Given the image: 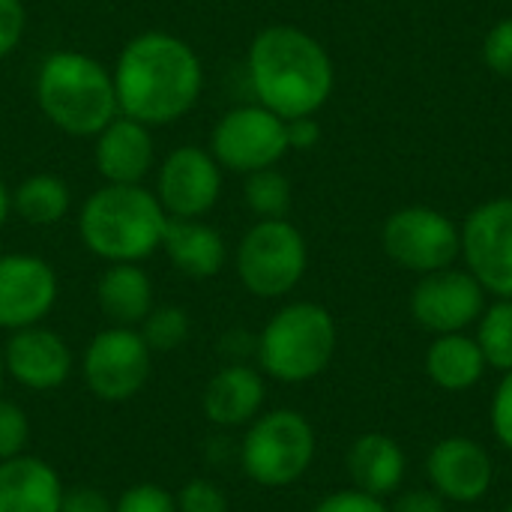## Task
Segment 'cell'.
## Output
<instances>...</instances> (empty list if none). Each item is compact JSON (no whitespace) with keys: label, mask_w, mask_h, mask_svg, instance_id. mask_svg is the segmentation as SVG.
<instances>
[{"label":"cell","mask_w":512,"mask_h":512,"mask_svg":"<svg viewBox=\"0 0 512 512\" xmlns=\"http://www.w3.org/2000/svg\"><path fill=\"white\" fill-rule=\"evenodd\" d=\"M264 399H267V387L261 372H255L246 363H231L207 381L201 408L213 426L237 429V426H249L261 414Z\"/></svg>","instance_id":"cell-18"},{"label":"cell","mask_w":512,"mask_h":512,"mask_svg":"<svg viewBox=\"0 0 512 512\" xmlns=\"http://www.w3.org/2000/svg\"><path fill=\"white\" fill-rule=\"evenodd\" d=\"M468 273L495 297L512 300V198L480 204L462 228Z\"/></svg>","instance_id":"cell-11"},{"label":"cell","mask_w":512,"mask_h":512,"mask_svg":"<svg viewBox=\"0 0 512 512\" xmlns=\"http://www.w3.org/2000/svg\"><path fill=\"white\" fill-rule=\"evenodd\" d=\"M504 512H512V504H510V507H507V510H504Z\"/></svg>","instance_id":"cell-40"},{"label":"cell","mask_w":512,"mask_h":512,"mask_svg":"<svg viewBox=\"0 0 512 512\" xmlns=\"http://www.w3.org/2000/svg\"><path fill=\"white\" fill-rule=\"evenodd\" d=\"M138 333L153 354L177 351L189 339V315L180 306H153Z\"/></svg>","instance_id":"cell-27"},{"label":"cell","mask_w":512,"mask_h":512,"mask_svg":"<svg viewBox=\"0 0 512 512\" xmlns=\"http://www.w3.org/2000/svg\"><path fill=\"white\" fill-rule=\"evenodd\" d=\"M429 486L453 504H477L495 480V462L483 444L465 435L444 438L426 459Z\"/></svg>","instance_id":"cell-15"},{"label":"cell","mask_w":512,"mask_h":512,"mask_svg":"<svg viewBox=\"0 0 512 512\" xmlns=\"http://www.w3.org/2000/svg\"><path fill=\"white\" fill-rule=\"evenodd\" d=\"M120 114L156 129L183 120L201 99L204 66L195 48L165 30L132 36L114 69Z\"/></svg>","instance_id":"cell-1"},{"label":"cell","mask_w":512,"mask_h":512,"mask_svg":"<svg viewBox=\"0 0 512 512\" xmlns=\"http://www.w3.org/2000/svg\"><path fill=\"white\" fill-rule=\"evenodd\" d=\"M486 357L477 345V339L465 333H444L438 336L426 351V372L435 387L447 393H462L480 384L486 375Z\"/></svg>","instance_id":"cell-23"},{"label":"cell","mask_w":512,"mask_h":512,"mask_svg":"<svg viewBox=\"0 0 512 512\" xmlns=\"http://www.w3.org/2000/svg\"><path fill=\"white\" fill-rule=\"evenodd\" d=\"M3 369L27 390H57L72 375V351L60 333L33 324L12 330L3 351Z\"/></svg>","instance_id":"cell-16"},{"label":"cell","mask_w":512,"mask_h":512,"mask_svg":"<svg viewBox=\"0 0 512 512\" xmlns=\"http://www.w3.org/2000/svg\"><path fill=\"white\" fill-rule=\"evenodd\" d=\"M93 159L105 183H144L156 159L150 126L117 114L96 135Z\"/></svg>","instance_id":"cell-17"},{"label":"cell","mask_w":512,"mask_h":512,"mask_svg":"<svg viewBox=\"0 0 512 512\" xmlns=\"http://www.w3.org/2000/svg\"><path fill=\"white\" fill-rule=\"evenodd\" d=\"M312 512H390V507L384 504V498L366 495L360 489H345L327 495Z\"/></svg>","instance_id":"cell-34"},{"label":"cell","mask_w":512,"mask_h":512,"mask_svg":"<svg viewBox=\"0 0 512 512\" xmlns=\"http://www.w3.org/2000/svg\"><path fill=\"white\" fill-rule=\"evenodd\" d=\"M96 300L114 327H135L153 309V282L138 264H108L99 276Z\"/></svg>","instance_id":"cell-22"},{"label":"cell","mask_w":512,"mask_h":512,"mask_svg":"<svg viewBox=\"0 0 512 512\" xmlns=\"http://www.w3.org/2000/svg\"><path fill=\"white\" fill-rule=\"evenodd\" d=\"M114 512H177V501L156 483H138L120 495Z\"/></svg>","instance_id":"cell-29"},{"label":"cell","mask_w":512,"mask_h":512,"mask_svg":"<svg viewBox=\"0 0 512 512\" xmlns=\"http://www.w3.org/2000/svg\"><path fill=\"white\" fill-rule=\"evenodd\" d=\"M483 60L492 72L512 78V18L498 21L483 45Z\"/></svg>","instance_id":"cell-31"},{"label":"cell","mask_w":512,"mask_h":512,"mask_svg":"<svg viewBox=\"0 0 512 512\" xmlns=\"http://www.w3.org/2000/svg\"><path fill=\"white\" fill-rule=\"evenodd\" d=\"M477 345L486 357V366L498 372L512 369V300H498L483 309Z\"/></svg>","instance_id":"cell-25"},{"label":"cell","mask_w":512,"mask_h":512,"mask_svg":"<svg viewBox=\"0 0 512 512\" xmlns=\"http://www.w3.org/2000/svg\"><path fill=\"white\" fill-rule=\"evenodd\" d=\"M387 255L414 273L447 270L462 252V234L456 225L432 207H405L384 225Z\"/></svg>","instance_id":"cell-10"},{"label":"cell","mask_w":512,"mask_h":512,"mask_svg":"<svg viewBox=\"0 0 512 512\" xmlns=\"http://www.w3.org/2000/svg\"><path fill=\"white\" fill-rule=\"evenodd\" d=\"M165 225L168 213L156 192L141 183H105L78 213L84 246L108 264H138L150 258L162 249Z\"/></svg>","instance_id":"cell-3"},{"label":"cell","mask_w":512,"mask_h":512,"mask_svg":"<svg viewBox=\"0 0 512 512\" xmlns=\"http://www.w3.org/2000/svg\"><path fill=\"white\" fill-rule=\"evenodd\" d=\"M405 468L408 459L402 447L384 432H366L348 450V474L354 480V489L375 498L393 495L405 480Z\"/></svg>","instance_id":"cell-21"},{"label":"cell","mask_w":512,"mask_h":512,"mask_svg":"<svg viewBox=\"0 0 512 512\" xmlns=\"http://www.w3.org/2000/svg\"><path fill=\"white\" fill-rule=\"evenodd\" d=\"M39 111L66 135L96 138L117 114L114 75L84 51H54L36 72Z\"/></svg>","instance_id":"cell-4"},{"label":"cell","mask_w":512,"mask_h":512,"mask_svg":"<svg viewBox=\"0 0 512 512\" xmlns=\"http://www.w3.org/2000/svg\"><path fill=\"white\" fill-rule=\"evenodd\" d=\"M162 249L171 264L189 279H210L225 267L228 249L222 234L201 219H171L165 225Z\"/></svg>","instance_id":"cell-20"},{"label":"cell","mask_w":512,"mask_h":512,"mask_svg":"<svg viewBox=\"0 0 512 512\" xmlns=\"http://www.w3.org/2000/svg\"><path fill=\"white\" fill-rule=\"evenodd\" d=\"M258 105L282 120L312 117L333 93V60L324 45L300 27H264L246 57Z\"/></svg>","instance_id":"cell-2"},{"label":"cell","mask_w":512,"mask_h":512,"mask_svg":"<svg viewBox=\"0 0 512 512\" xmlns=\"http://www.w3.org/2000/svg\"><path fill=\"white\" fill-rule=\"evenodd\" d=\"M288 150L291 147L285 120L264 105L231 108L219 117V123L210 132L213 159L234 174L273 168Z\"/></svg>","instance_id":"cell-8"},{"label":"cell","mask_w":512,"mask_h":512,"mask_svg":"<svg viewBox=\"0 0 512 512\" xmlns=\"http://www.w3.org/2000/svg\"><path fill=\"white\" fill-rule=\"evenodd\" d=\"M315 459V429L291 408L258 414L240 444V462L249 480L267 489L297 483Z\"/></svg>","instance_id":"cell-6"},{"label":"cell","mask_w":512,"mask_h":512,"mask_svg":"<svg viewBox=\"0 0 512 512\" xmlns=\"http://www.w3.org/2000/svg\"><path fill=\"white\" fill-rule=\"evenodd\" d=\"M255 354L270 378L306 384L318 378L336 354V321L318 303H291L267 321Z\"/></svg>","instance_id":"cell-5"},{"label":"cell","mask_w":512,"mask_h":512,"mask_svg":"<svg viewBox=\"0 0 512 512\" xmlns=\"http://www.w3.org/2000/svg\"><path fill=\"white\" fill-rule=\"evenodd\" d=\"M153 351L132 327H108L96 333L81 360V375L90 393L102 402H129L150 378Z\"/></svg>","instance_id":"cell-9"},{"label":"cell","mask_w":512,"mask_h":512,"mask_svg":"<svg viewBox=\"0 0 512 512\" xmlns=\"http://www.w3.org/2000/svg\"><path fill=\"white\" fill-rule=\"evenodd\" d=\"M30 438V420L21 405L0 399V462L24 453Z\"/></svg>","instance_id":"cell-28"},{"label":"cell","mask_w":512,"mask_h":512,"mask_svg":"<svg viewBox=\"0 0 512 512\" xmlns=\"http://www.w3.org/2000/svg\"><path fill=\"white\" fill-rule=\"evenodd\" d=\"M246 204L258 219H285L291 210L288 177L276 171V165L246 174Z\"/></svg>","instance_id":"cell-26"},{"label":"cell","mask_w":512,"mask_h":512,"mask_svg":"<svg viewBox=\"0 0 512 512\" xmlns=\"http://www.w3.org/2000/svg\"><path fill=\"white\" fill-rule=\"evenodd\" d=\"M9 213H12V192H9V189H6V183L0 180V228L6 225Z\"/></svg>","instance_id":"cell-38"},{"label":"cell","mask_w":512,"mask_h":512,"mask_svg":"<svg viewBox=\"0 0 512 512\" xmlns=\"http://www.w3.org/2000/svg\"><path fill=\"white\" fill-rule=\"evenodd\" d=\"M174 501H177V512H228L225 492L210 480H189Z\"/></svg>","instance_id":"cell-30"},{"label":"cell","mask_w":512,"mask_h":512,"mask_svg":"<svg viewBox=\"0 0 512 512\" xmlns=\"http://www.w3.org/2000/svg\"><path fill=\"white\" fill-rule=\"evenodd\" d=\"M60 512H114L111 501L93 489V486H75L69 492H63V504Z\"/></svg>","instance_id":"cell-35"},{"label":"cell","mask_w":512,"mask_h":512,"mask_svg":"<svg viewBox=\"0 0 512 512\" xmlns=\"http://www.w3.org/2000/svg\"><path fill=\"white\" fill-rule=\"evenodd\" d=\"M3 372H6V369H3V360H0V387H3Z\"/></svg>","instance_id":"cell-39"},{"label":"cell","mask_w":512,"mask_h":512,"mask_svg":"<svg viewBox=\"0 0 512 512\" xmlns=\"http://www.w3.org/2000/svg\"><path fill=\"white\" fill-rule=\"evenodd\" d=\"M285 129H288V147L291 150H312L321 138V126L312 117L285 120Z\"/></svg>","instance_id":"cell-37"},{"label":"cell","mask_w":512,"mask_h":512,"mask_svg":"<svg viewBox=\"0 0 512 512\" xmlns=\"http://www.w3.org/2000/svg\"><path fill=\"white\" fill-rule=\"evenodd\" d=\"M492 432L498 444H504L512 453V369L504 372L492 399Z\"/></svg>","instance_id":"cell-33"},{"label":"cell","mask_w":512,"mask_h":512,"mask_svg":"<svg viewBox=\"0 0 512 512\" xmlns=\"http://www.w3.org/2000/svg\"><path fill=\"white\" fill-rule=\"evenodd\" d=\"M27 30V9L21 0H0V60L9 57Z\"/></svg>","instance_id":"cell-32"},{"label":"cell","mask_w":512,"mask_h":512,"mask_svg":"<svg viewBox=\"0 0 512 512\" xmlns=\"http://www.w3.org/2000/svg\"><path fill=\"white\" fill-rule=\"evenodd\" d=\"M63 492L57 471L36 456L0 462V512H60Z\"/></svg>","instance_id":"cell-19"},{"label":"cell","mask_w":512,"mask_h":512,"mask_svg":"<svg viewBox=\"0 0 512 512\" xmlns=\"http://www.w3.org/2000/svg\"><path fill=\"white\" fill-rule=\"evenodd\" d=\"M222 195V165L204 147L171 150L156 174V198L171 219H201Z\"/></svg>","instance_id":"cell-12"},{"label":"cell","mask_w":512,"mask_h":512,"mask_svg":"<svg viewBox=\"0 0 512 512\" xmlns=\"http://www.w3.org/2000/svg\"><path fill=\"white\" fill-rule=\"evenodd\" d=\"M72 192L57 174H30L12 189V210L30 225H57L66 219Z\"/></svg>","instance_id":"cell-24"},{"label":"cell","mask_w":512,"mask_h":512,"mask_svg":"<svg viewBox=\"0 0 512 512\" xmlns=\"http://www.w3.org/2000/svg\"><path fill=\"white\" fill-rule=\"evenodd\" d=\"M306 240L288 219H258L237 246V276L255 297L291 294L306 273Z\"/></svg>","instance_id":"cell-7"},{"label":"cell","mask_w":512,"mask_h":512,"mask_svg":"<svg viewBox=\"0 0 512 512\" xmlns=\"http://www.w3.org/2000/svg\"><path fill=\"white\" fill-rule=\"evenodd\" d=\"M57 303V273L39 255H0V327L24 330L42 324Z\"/></svg>","instance_id":"cell-14"},{"label":"cell","mask_w":512,"mask_h":512,"mask_svg":"<svg viewBox=\"0 0 512 512\" xmlns=\"http://www.w3.org/2000/svg\"><path fill=\"white\" fill-rule=\"evenodd\" d=\"M390 512H447V501L429 486V489H408L396 498Z\"/></svg>","instance_id":"cell-36"},{"label":"cell","mask_w":512,"mask_h":512,"mask_svg":"<svg viewBox=\"0 0 512 512\" xmlns=\"http://www.w3.org/2000/svg\"><path fill=\"white\" fill-rule=\"evenodd\" d=\"M486 309V288L465 270L426 273L411 294V315L435 336L465 333Z\"/></svg>","instance_id":"cell-13"}]
</instances>
